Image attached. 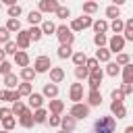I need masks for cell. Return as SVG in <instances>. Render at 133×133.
I'll list each match as a JSON object with an SVG mask.
<instances>
[{"mask_svg":"<svg viewBox=\"0 0 133 133\" xmlns=\"http://www.w3.org/2000/svg\"><path fill=\"white\" fill-rule=\"evenodd\" d=\"M116 131V118L114 116H100L94 123V133H114Z\"/></svg>","mask_w":133,"mask_h":133,"instance_id":"1","label":"cell"},{"mask_svg":"<svg viewBox=\"0 0 133 133\" xmlns=\"http://www.w3.org/2000/svg\"><path fill=\"white\" fill-rule=\"evenodd\" d=\"M54 35L58 37V42H60V44H71V46H73V42H75V33H73L66 25H56Z\"/></svg>","mask_w":133,"mask_h":133,"instance_id":"2","label":"cell"},{"mask_svg":"<svg viewBox=\"0 0 133 133\" xmlns=\"http://www.w3.org/2000/svg\"><path fill=\"white\" fill-rule=\"evenodd\" d=\"M125 44H127V42H125V37H123L121 33H114V35H112V37L106 42L108 50H110V52H114V54L123 52V50H125Z\"/></svg>","mask_w":133,"mask_h":133,"instance_id":"3","label":"cell"},{"mask_svg":"<svg viewBox=\"0 0 133 133\" xmlns=\"http://www.w3.org/2000/svg\"><path fill=\"white\" fill-rule=\"evenodd\" d=\"M89 108H91V106H87V104H83V102H73L69 114L75 116L77 121H79V118H87V116H89Z\"/></svg>","mask_w":133,"mask_h":133,"instance_id":"4","label":"cell"},{"mask_svg":"<svg viewBox=\"0 0 133 133\" xmlns=\"http://www.w3.org/2000/svg\"><path fill=\"white\" fill-rule=\"evenodd\" d=\"M102 79H104V71H102V69L89 71V75H87V85H89V89H100Z\"/></svg>","mask_w":133,"mask_h":133,"instance_id":"5","label":"cell"},{"mask_svg":"<svg viewBox=\"0 0 133 133\" xmlns=\"http://www.w3.org/2000/svg\"><path fill=\"white\" fill-rule=\"evenodd\" d=\"M50 66H52V62H50V58H48V56H44V54H42V56H37V58L33 60V71H35L37 75H39V73H48V71H50Z\"/></svg>","mask_w":133,"mask_h":133,"instance_id":"6","label":"cell"},{"mask_svg":"<svg viewBox=\"0 0 133 133\" xmlns=\"http://www.w3.org/2000/svg\"><path fill=\"white\" fill-rule=\"evenodd\" d=\"M19 125L23 127V129H31L35 123H33V110L31 108H25L21 114H19Z\"/></svg>","mask_w":133,"mask_h":133,"instance_id":"7","label":"cell"},{"mask_svg":"<svg viewBox=\"0 0 133 133\" xmlns=\"http://www.w3.org/2000/svg\"><path fill=\"white\" fill-rule=\"evenodd\" d=\"M15 42H17V48H19V50H27V48L31 46V37H29V33H27L25 29H19V31H17V39H15Z\"/></svg>","mask_w":133,"mask_h":133,"instance_id":"8","label":"cell"},{"mask_svg":"<svg viewBox=\"0 0 133 133\" xmlns=\"http://www.w3.org/2000/svg\"><path fill=\"white\" fill-rule=\"evenodd\" d=\"M75 127H77V118H75V116H71V114L60 116V129H62V131L73 133V131H75Z\"/></svg>","mask_w":133,"mask_h":133,"instance_id":"9","label":"cell"},{"mask_svg":"<svg viewBox=\"0 0 133 133\" xmlns=\"http://www.w3.org/2000/svg\"><path fill=\"white\" fill-rule=\"evenodd\" d=\"M69 100L73 102H81L83 100V83H73L69 89Z\"/></svg>","mask_w":133,"mask_h":133,"instance_id":"10","label":"cell"},{"mask_svg":"<svg viewBox=\"0 0 133 133\" xmlns=\"http://www.w3.org/2000/svg\"><path fill=\"white\" fill-rule=\"evenodd\" d=\"M110 112H112V116H116V118H125V116H127L125 104H123V102H116V100L110 102Z\"/></svg>","mask_w":133,"mask_h":133,"instance_id":"11","label":"cell"},{"mask_svg":"<svg viewBox=\"0 0 133 133\" xmlns=\"http://www.w3.org/2000/svg\"><path fill=\"white\" fill-rule=\"evenodd\" d=\"M60 6L58 0H39V12H56V8Z\"/></svg>","mask_w":133,"mask_h":133,"instance_id":"12","label":"cell"},{"mask_svg":"<svg viewBox=\"0 0 133 133\" xmlns=\"http://www.w3.org/2000/svg\"><path fill=\"white\" fill-rule=\"evenodd\" d=\"M27 100H29V108H31V110H35V108H42V106H44V96H42V94L31 91V94L27 96Z\"/></svg>","mask_w":133,"mask_h":133,"instance_id":"13","label":"cell"},{"mask_svg":"<svg viewBox=\"0 0 133 133\" xmlns=\"http://www.w3.org/2000/svg\"><path fill=\"white\" fill-rule=\"evenodd\" d=\"M12 56H15V64L17 66H29V54L25 50H17Z\"/></svg>","mask_w":133,"mask_h":133,"instance_id":"14","label":"cell"},{"mask_svg":"<svg viewBox=\"0 0 133 133\" xmlns=\"http://www.w3.org/2000/svg\"><path fill=\"white\" fill-rule=\"evenodd\" d=\"M42 96H44V98H50V100H52V98H58V85L48 81V83L44 85V89H42Z\"/></svg>","mask_w":133,"mask_h":133,"instance_id":"15","label":"cell"},{"mask_svg":"<svg viewBox=\"0 0 133 133\" xmlns=\"http://www.w3.org/2000/svg\"><path fill=\"white\" fill-rule=\"evenodd\" d=\"M102 104V94L100 89H89L87 91V106H100Z\"/></svg>","mask_w":133,"mask_h":133,"instance_id":"16","label":"cell"},{"mask_svg":"<svg viewBox=\"0 0 133 133\" xmlns=\"http://www.w3.org/2000/svg\"><path fill=\"white\" fill-rule=\"evenodd\" d=\"M121 35L125 37V42H133V19H127V21H125Z\"/></svg>","mask_w":133,"mask_h":133,"instance_id":"17","label":"cell"},{"mask_svg":"<svg viewBox=\"0 0 133 133\" xmlns=\"http://www.w3.org/2000/svg\"><path fill=\"white\" fill-rule=\"evenodd\" d=\"M48 73H50V83H60L64 79V71L60 66H50Z\"/></svg>","mask_w":133,"mask_h":133,"instance_id":"18","label":"cell"},{"mask_svg":"<svg viewBox=\"0 0 133 133\" xmlns=\"http://www.w3.org/2000/svg\"><path fill=\"white\" fill-rule=\"evenodd\" d=\"M46 118H48V110H46L44 106L33 110V123H35V125H46Z\"/></svg>","mask_w":133,"mask_h":133,"instance_id":"19","label":"cell"},{"mask_svg":"<svg viewBox=\"0 0 133 133\" xmlns=\"http://www.w3.org/2000/svg\"><path fill=\"white\" fill-rule=\"evenodd\" d=\"M110 56H112V52H110L106 46H102V48H98V50H96V56H94V58H96L98 62H108V60H110Z\"/></svg>","mask_w":133,"mask_h":133,"instance_id":"20","label":"cell"},{"mask_svg":"<svg viewBox=\"0 0 133 133\" xmlns=\"http://www.w3.org/2000/svg\"><path fill=\"white\" fill-rule=\"evenodd\" d=\"M35 71H33V66H21V71H19V77L23 79V81H33L35 79Z\"/></svg>","mask_w":133,"mask_h":133,"instance_id":"21","label":"cell"},{"mask_svg":"<svg viewBox=\"0 0 133 133\" xmlns=\"http://www.w3.org/2000/svg\"><path fill=\"white\" fill-rule=\"evenodd\" d=\"M48 110H50L52 114H62V110H64V102H62V100H56V98H52V100H50V106H48Z\"/></svg>","mask_w":133,"mask_h":133,"instance_id":"22","label":"cell"},{"mask_svg":"<svg viewBox=\"0 0 133 133\" xmlns=\"http://www.w3.org/2000/svg\"><path fill=\"white\" fill-rule=\"evenodd\" d=\"M15 89H17V91H19V96L23 98V96H29V94L33 91V85H31V81H23V83H19Z\"/></svg>","mask_w":133,"mask_h":133,"instance_id":"23","label":"cell"},{"mask_svg":"<svg viewBox=\"0 0 133 133\" xmlns=\"http://www.w3.org/2000/svg\"><path fill=\"white\" fill-rule=\"evenodd\" d=\"M91 27H94L96 33H106V31H108V21H106V19H98V21L91 23Z\"/></svg>","mask_w":133,"mask_h":133,"instance_id":"24","label":"cell"},{"mask_svg":"<svg viewBox=\"0 0 133 133\" xmlns=\"http://www.w3.org/2000/svg\"><path fill=\"white\" fill-rule=\"evenodd\" d=\"M123 81L125 83H133V64L131 62L123 64Z\"/></svg>","mask_w":133,"mask_h":133,"instance_id":"25","label":"cell"},{"mask_svg":"<svg viewBox=\"0 0 133 133\" xmlns=\"http://www.w3.org/2000/svg\"><path fill=\"white\" fill-rule=\"evenodd\" d=\"M39 29H42L44 35H52V33L56 31V25H54L52 21H42V23H39Z\"/></svg>","mask_w":133,"mask_h":133,"instance_id":"26","label":"cell"},{"mask_svg":"<svg viewBox=\"0 0 133 133\" xmlns=\"http://www.w3.org/2000/svg\"><path fill=\"white\" fill-rule=\"evenodd\" d=\"M27 33H29V37H31V42H39V39L44 37V33H42V29H39V25H31V29H27Z\"/></svg>","mask_w":133,"mask_h":133,"instance_id":"27","label":"cell"},{"mask_svg":"<svg viewBox=\"0 0 133 133\" xmlns=\"http://www.w3.org/2000/svg\"><path fill=\"white\" fill-rule=\"evenodd\" d=\"M58 58H71V54H73V46L71 44H60V48H58Z\"/></svg>","mask_w":133,"mask_h":133,"instance_id":"28","label":"cell"},{"mask_svg":"<svg viewBox=\"0 0 133 133\" xmlns=\"http://www.w3.org/2000/svg\"><path fill=\"white\" fill-rule=\"evenodd\" d=\"M19 79H17V75L15 73H8V75H4V87L6 89H15L19 83H17Z\"/></svg>","mask_w":133,"mask_h":133,"instance_id":"29","label":"cell"},{"mask_svg":"<svg viewBox=\"0 0 133 133\" xmlns=\"http://www.w3.org/2000/svg\"><path fill=\"white\" fill-rule=\"evenodd\" d=\"M83 12H85V15L98 12V2H96V0H85V2H83Z\"/></svg>","mask_w":133,"mask_h":133,"instance_id":"30","label":"cell"},{"mask_svg":"<svg viewBox=\"0 0 133 133\" xmlns=\"http://www.w3.org/2000/svg\"><path fill=\"white\" fill-rule=\"evenodd\" d=\"M10 33H17L19 29H21V21L19 19H12V17H8V21H6V25H4Z\"/></svg>","mask_w":133,"mask_h":133,"instance_id":"31","label":"cell"},{"mask_svg":"<svg viewBox=\"0 0 133 133\" xmlns=\"http://www.w3.org/2000/svg\"><path fill=\"white\" fill-rule=\"evenodd\" d=\"M71 58H73L75 66H81V64H85V60H87V56H85V52H83V50H79V52H73V54H71Z\"/></svg>","mask_w":133,"mask_h":133,"instance_id":"32","label":"cell"},{"mask_svg":"<svg viewBox=\"0 0 133 133\" xmlns=\"http://www.w3.org/2000/svg\"><path fill=\"white\" fill-rule=\"evenodd\" d=\"M118 73H121V66H118L116 62L108 60V62H106V75H108V77H116Z\"/></svg>","mask_w":133,"mask_h":133,"instance_id":"33","label":"cell"},{"mask_svg":"<svg viewBox=\"0 0 133 133\" xmlns=\"http://www.w3.org/2000/svg\"><path fill=\"white\" fill-rule=\"evenodd\" d=\"M27 21H29L31 25H39L44 19H42V12H39V10H31V12L27 15Z\"/></svg>","mask_w":133,"mask_h":133,"instance_id":"34","label":"cell"},{"mask_svg":"<svg viewBox=\"0 0 133 133\" xmlns=\"http://www.w3.org/2000/svg\"><path fill=\"white\" fill-rule=\"evenodd\" d=\"M123 25H125V21L118 17V19H112V23H108V29H112L114 33H121L123 31Z\"/></svg>","mask_w":133,"mask_h":133,"instance_id":"35","label":"cell"},{"mask_svg":"<svg viewBox=\"0 0 133 133\" xmlns=\"http://www.w3.org/2000/svg\"><path fill=\"white\" fill-rule=\"evenodd\" d=\"M0 123H2V129H6V131H12V129H15V125H17V118H15L12 114H10V116L2 118Z\"/></svg>","mask_w":133,"mask_h":133,"instance_id":"36","label":"cell"},{"mask_svg":"<svg viewBox=\"0 0 133 133\" xmlns=\"http://www.w3.org/2000/svg\"><path fill=\"white\" fill-rule=\"evenodd\" d=\"M106 17H108V19H118V17H121V6L110 4V6L106 8Z\"/></svg>","mask_w":133,"mask_h":133,"instance_id":"37","label":"cell"},{"mask_svg":"<svg viewBox=\"0 0 133 133\" xmlns=\"http://www.w3.org/2000/svg\"><path fill=\"white\" fill-rule=\"evenodd\" d=\"M87 75H89V71H87V66H85V64H81V66H75V77H77L79 81L87 79Z\"/></svg>","mask_w":133,"mask_h":133,"instance_id":"38","label":"cell"},{"mask_svg":"<svg viewBox=\"0 0 133 133\" xmlns=\"http://www.w3.org/2000/svg\"><path fill=\"white\" fill-rule=\"evenodd\" d=\"M6 12H8V17H12V19H19V17H21V12H23V8H21L19 4H10Z\"/></svg>","mask_w":133,"mask_h":133,"instance_id":"39","label":"cell"},{"mask_svg":"<svg viewBox=\"0 0 133 133\" xmlns=\"http://www.w3.org/2000/svg\"><path fill=\"white\" fill-rule=\"evenodd\" d=\"M46 125H50V127H60V114H52V112H48Z\"/></svg>","mask_w":133,"mask_h":133,"instance_id":"40","label":"cell"},{"mask_svg":"<svg viewBox=\"0 0 133 133\" xmlns=\"http://www.w3.org/2000/svg\"><path fill=\"white\" fill-rule=\"evenodd\" d=\"M54 15H56L58 19H62V21H64V19H69V17H71V10H69L66 6H62V4H60V6L56 8V12H54Z\"/></svg>","mask_w":133,"mask_h":133,"instance_id":"41","label":"cell"},{"mask_svg":"<svg viewBox=\"0 0 133 133\" xmlns=\"http://www.w3.org/2000/svg\"><path fill=\"white\" fill-rule=\"evenodd\" d=\"M106 42H108V37H106V33H94V44H96L98 48H102V46H106Z\"/></svg>","mask_w":133,"mask_h":133,"instance_id":"42","label":"cell"},{"mask_svg":"<svg viewBox=\"0 0 133 133\" xmlns=\"http://www.w3.org/2000/svg\"><path fill=\"white\" fill-rule=\"evenodd\" d=\"M25 108H27V106H25V104H23L21 100H17V102H12V106H10V112L19 116V114H21V112H23Z\"/></svg>","mask_w":133,"mask_h":133,"instance_id":"43","label":"cell"},{"mask_svg":"<svg viewBox=\"0 0 133 133\" xmlns=\"http://www.w3.org/2000/svg\"><path fill=\"white\" fill-rule=\"evenodd\" d=\"M127 62H131V56H129L127 52H118V54H116V64L123 66V64H127Z\"/></svg>","mask_w":133,"mask_h":133,"instance_id":"44","label":"cell"},{"mask_svg":"<svg viewBox=\"0 0 133 133\" xmlns=\"http://www.w3.org/2000/svg\"><path fill=\"white\" fill-rule=\"evenodd\" d=\"M8 73H12V64H10V62L4 58V60L0 62V75L4 77V75H8Z\"/></svg>","mask_w":133,"mask_h":133,"instance_id":"45","label":"cell"},{"mask_svg":"<svg viewBox=\"0 0 133 133\" xmlns=\"http://www.w3.org/2000/svg\"><path fill=\"white\" fill-rule=\"evenodd\" d=\"M17 50H19V48H17V42H12V39H8V42L4 44V52H6V54H15Z\"/></svg>","mask_w":133,"mask_h":133,"instance_id":"46","label":"cell"},{"mask_svg":"<svg viewBox=\"0 0 133 133\" xmlns=\"http://www.w3.org/2000/svg\"><path fill=\"white\" fill-rule=\"evenodd\" d=\"M79 23H81V29H87V27H91L94 19H91L89 15H85V17H81V19H79Z\"/></svg>","mask_w":133,"mask_h":133,"instance_id":"47","label":"cell"},{"mask_svg":"<svg viewBox=\"0 0 133 133\" xmlns=\"http://www.w3.org/2000/svg\"><path fill=\"white\" fill-rule=\"evenodd\" d=\"M85 66H87V71H96V69H100V62L96 58H87L85 60Z\"/></svg>","mask_w":133,"mask_h":133,"instance_id":"48","label":"cell"},{"mask_svg":"<svg viewBox=\"0 0 133 133\" xmlns=\"http://www.w3.org/2000/svg\"><path fill=\"white\" fill-rule=\"evenodd\" d=\"M10 39V31L6 27H0V44H6Z\"/></svg>","mask_w":133,"mask_h":133,"instance_id":"49","label":"cell"},{"mask_svg":"<svg viewBox=\"0 0 133 133\" xmlns=\"http://www.w3.org/2000/svg\"><path fill=\"white\" fill-rule=\"evenodd\" d=\"M110 98L116 100V102H123V100H125V94H123L121 89H112V91H110Z\"/></svg>","mask_w":133,"mask_h":133,"instance_id":"50","label":"cell"},{"mask_svg":"<svg viewBox=\"0 0 133 133\" xmlns=\"http://www.w3.org/2000/svg\"><path fill=\"white\" fill-rule=\"evenodd\" d=\"M17 100H21L19 91H17V89H8V98H6V102H17Z\"/></svg>","mask_w":133,"mask_h":133,"instance_id":"51","label":"cell"},{"mask_svg":"<svg viewBox=\"0 0 133 133\" xmlns=\"http://www.w3.org/2000/svg\"><path fill=\"white\" fill-rule=\"evenodd\" d=\"M118 89H121V91H123L125 96H129V94H133V83H123V85H121Z\"/></svg>","mask_w":133,"mask_h":133,"instance_id":"52","label":"cell"},{"mask_svg":"<svg viewBox=\"0 0 133 133\" xmlns=\"http://www.w3.org/2000/svg\"><path fill=\"white\" fill-rule=\"evenodd\" d=\"M69 29H71L73 33H75V31H81V23H79V19H73V21H71V27H69Z\"/></svg>","mask_w":133,"mask_h":133,"instance_id":"53","label":"cell"},{"mask_svg":"<svg viewBox=\"0 0 133 133\" xmlns=\"http://www.w3.org/2000/svg\"><path fill=\"white\" fill-rule=\"evenodd\" d=\"M10 114H12V112H10V108H6V106H2V108H0V121H2V118H6V116H10Z\"/></svg>","mask_w":133,"mask_h":133,"instance_id":"54","label":"cell"},{"mask_svg":"<svg viewBox=\"0 0 133 133\" xmlns=\"http://www.w3.org/2000/svg\"><path fill=\"white\" fill-rule=\"evenodd\" d=\"M6 98H8V89L4 87V89H0V100H4V102H6Z\"/></svg>","mask_w":133,"mask_h":133,"instance_id":"55","label":"cell"},{"mask_svg":"<svg viewBox=\"0 0 133 133\" xmlns=\"http://www.w3.org/2000/svg\"><path fill=\"white\" fill-rule=\"evenodd\" d=\"M2 4H6V6H10V4H17V0H0Z\"/></svg>","mask_w":133,"mask_h":133,"instance_id":"56","label":"cell"},{"mask_svg":"<svg viewBox=\"0 0 133 133\" xmlns=\"http://www.w3.org/2000/svg\"><path fill=\"white\" fill-rule=\"evenodd\" d=\"M123 133H133V125H127V127H125V131H123Z\"/></svg>","mask_w":133,"mask_h":133,"instance_id":"57","label":"cell"},{"mask_svg":"<svg viewBox=\"0 0 133 133\" xmlns=\"http://www.w3.org/2000/svg\"><path fill=\"white\" fill-rule=\"evenodd\" d=\"M4 58H6V52H4V50H2V48H0V62H2V60H4Z\"/></svg>","mask_w":133,"mask_h":133,"instance_id":"58","label":"cell"},{"mask_svg":"<svg viewBox=\"0 0 133 133\" xmlns=\"http://www.w3.org/2000/svg\"><path fill=\"white\" fill-rule=\"evenodd\" d=\"M0 133H10V131H6V129H0Z\"/></svg>","mask_w":133,"mask_h":133,"instance_id":"59","label":"cell"},{"mask_svg":"<svg viewBox=\"0 0 133 133\" xmlns=\"http://www.w3.org/2000/svg\"><path fill=\"white\" fill-rule=\"evenodd\" d=\"M56 133H66V131H62V129H60V131H56Z\"/></svg>","mask_w":133,"mask_h":133,"instance_id":"60","label":"cell"},{"mask_svg":"<svg viewBox=\"0 0 133 133\" xmlns=\"http://www.w3.org/2000/svg\"><path fill=\"white\" fill-rule=\"evenodd\" d=\"M0 10H2V2H0Z\"/></svg>","mask_w":133,"mask_h":133,"instance_id":"61","label":"cell"},{"mask_svg":"<svg viewBox=\"0 0 133 133\" xmlns=\"http://www.w3.org/2000/svg\"><path fill=\"white\" fill-rule=\"evenodd\" d=\"M58 2H64V0H58Z\"/></svg>","mask_w":133,"mask_h":133,"instance_id":"62","label":"cell"}]
</instances>
